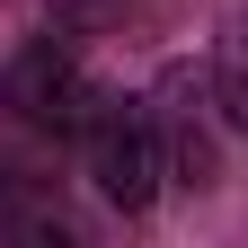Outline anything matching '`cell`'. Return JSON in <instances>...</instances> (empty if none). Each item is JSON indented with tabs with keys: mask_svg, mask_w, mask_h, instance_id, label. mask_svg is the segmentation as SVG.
Segmentation results:
<instances>
[{
	"mask_svg": "<svg viewBox=\"0 0 248 248\" xmlns=\"http://www.w3.org/2000/svg\"><path fill=\"white\" fill-rule=\"evenodd\" d=\"M0 107H9L27 133H80V115H89V80H80V53L71 45H18V62L0 71Z\"/></svg>",
	"mask_w": 248,
	"mask_h": 248,
	"instance_id": "cell-2",
	"label": "cell"
},
{
	"mask_svg": "<svg viewBox=\"0 0 248 248\" xmlns=\"http://www.w3.org/2000/svg\"><path fill=\"white\" fill-rule=\"evenodd\" d=\"M204 98L222 107L231 133H248V27L222 36V53H213V71H204Z\"/></svg>",
	"mask_w": 248,
	"mask_h": 248,
	"instance_id": "cell-4",
	"label": "cell"
},
{
	"mask_svg": "<svg viewBox=\"0 0 248 248\" xmlns=\"http://www.w3.org/2000/svg\"><path fill=\"white\" fill-rule=\"evenodd\" d=\"M80 151H89V177H98V195L115 213H151L160 195V124H151L142 98H115V89H89V115H80Z\"/></svg>",
	"mask_w": 248,
	"mask_h": 248,
	"instance_id": "cell-1",
	"label": "cell"
},
{
	"mask_svg": "<svg viewBox=\"0 0 248 248\" xmlns=\"http://www.w3.org/2000/svg\"><path fill=\"white\" fill-rule=\"evenodd\" d=\"M195 80H160V107H151V124H160V160L177 186H213V142H204V115H195Z\"/></svg>",
	"mask_w": 248,
	"mask_h": 248,
	"instance_id": "cell-3",
	"label": "cell"
}]
</instances>
